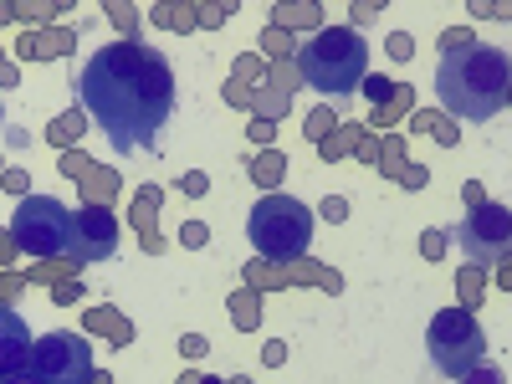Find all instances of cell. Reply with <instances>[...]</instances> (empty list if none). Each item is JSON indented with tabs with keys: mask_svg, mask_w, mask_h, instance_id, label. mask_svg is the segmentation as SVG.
Masks as SVG:
<instances>
[{
	"mask_svg": "<svg viewBox=\"0 0 512 384\" xmlns=\"http://www.w3.org/2000/svg\"><path fill=\"white\" fill-rule=\"evenodd\" d=\"M77 103L118 154L149 149L175 113V67L144 41H108L77 67Z\"/></svg>",
	"mask_w": 512,
	"mask_h": 384,
	"instance_id": "cell-1",
	"label": "cell"
},
{
	"mask_svg": "<svg viewBox=\"0 0 512 384\" xmlns=\"http://www.w3.org/2000/svg\"><path fill=\"white\" fill-rule=\"evenodd\" d=\"M436 98L461 123L497 118L502 103L512 98V57L492 47V41L451 36V47L441 52V67H436Z\"/></svg>",
	"mask_w": 512,
	"mask_h": 384,
	"instance_id": "cell-2",
	"label": "cell"
},
{
	"mask_svg": "<svg viewBox=\"0 0 512 384\" xmlns=\"http://www.w3.org/2000/svg\"><path fill=\"white\" fill-rule=\"evenodd\" d=\"M297 67H303V82L313 93L328 98H349L354 88H364L369 72V47L354 26H328L318 31L303 52H297Z\"/></svg>",
	"mask_w": 512,
	"mask_h": 384,
	"instance_id": "cell-3",
	"label": "cell"
},
{
	"mask_svg": "<svg viewBox=\"0 0 512 384\" xmlns=\"http://www.w3.org/2000/svg\"><path fill=\"white\" fill-rule=\"evenodd\" d=\"M246 236L267 262H297V256L313 246V210L292 195H267V200L251 205Z\"/></svg>",
	"mask_w": 512,
	"mask_h": 384,
	"instance_id": "cell-4",
	"label": "cell"
},
{
	"mask_svg": "<svg viewBox=\"0 0 512 384\" xmlns=\"http://www.w3.org/2000/svg\"><path fill=\"white\" fill-rule=\"evenodd\" d=\"M425 349H431L436 369L446 379H466L482 369V354H487V338L477 328V318L466 308H441L431 318V328H425Z\"/></svg>",
	"mask_w": 512,
	"mask_h": 384,
	"instance_id": "cell-5",
	"label": "cell"
},
{
	"mask_svg": "<svg viewBox=\"0 0 512 384\" xmlns=\"http://www.w3.org/2000/svg\"><path fill=\"white\" fill-rule=\"evenodd\" d=\"M88 379H93V349L77 333L36 338L21 369V384H88Z\"/></svg>",
	"mask_w": 512,
	"mask_h": 384,
	"instance_id": "cell-6",
	"label": "cell"
},
{
	"mask_svg": "<svg viewBox=\"0 0 512 384\" xmlns=\"http://www.w3.org/2000/svg\"><path fill=\"white\" fill-rule=\"evenodd\" d=\"M11 231H16V246L31 251V256H67V246H72V210L62 200H52V195H26L16 205Z\"/></svg>",
	"mask_w": 512,
	"mask_h": 384,
	"instance_id": "cell-7",
	"label": "cell"
},
{
	"mask_svg": "<svg viewBox=\"0 0 512 384\" xmlns=\"http://www.w3.org/2000/svg\"><path fill=\"white\" fill-rule=\"evenodd\" d=\"M451 241L461 246L466 262L477 267H497L512 251V210L507 205H472L466 216L451 226Z\"/></svg>",
	"mask_w": 512,
	"mask_h": 384,
	"instance_id": "cell-8",
	"label": "cell"
},
{
	"mask_svg": "<svg viewBox=\"0 0 512 384\" xmlns=\"http://www.w3.org/2000/svg\"><path fill=\"white\" fill-rule=\"evenodd\" d=\"M113 246H118V226H113L108 210H98V205L77 210L72 216V246H67L72 262H103V256H113Z\"/></svg>",
	"mask_w": 512,
	"mask_h": 384,
	"instance_id": "cell-9",
	"label": "cell"
},
{
	"mask_svg": "<svg viewBox=\"0 0 512 384\" xmlns=\"http://www.w3.org/2000/svg\"><path fill=\"white\" fill-rule=\"evenodd\" d=\"M26 354H31V333H26L21 313H11L0 303V379H21Z\"/></svg>",
	"mask_w": 512,
	"mask_h": 384,
	"instance_id": "cell-10",
	"label": "cell"
}]
</instances>
